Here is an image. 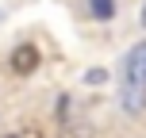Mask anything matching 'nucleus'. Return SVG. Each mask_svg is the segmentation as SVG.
Here are the masks:
<instances>
[{
    "label": "nucleus",
    "instance_id": "f257e3e1",
    "mask_svg": "<svg viewBox=\"0 0 146 138\" xmlns=\"http://www.w3.org/2000/svg\"><path fill=\"white\" fill-rule=\"evenodd\" d=\"M127 111H139L142 108V92H146V42L135 46L131 54H127Z\"/></svg>",
    "mask_w": 146,
    "mask_h": 138
},
{
    "label": "nucleus",
    "instance_id": "f03ea898",
    "mask_svg": "<svg viewBox=\"0 0 146 138\" xmlns=\"http://www.w3.org/2000/svg\"><path fill=\"white\" fill-rule=\"evenodd\" d=\"M38 61H42L38 46H35V42H19V46L12 50V58H8V65H12L15 77H31V73L38 69Z\"/></svg>",
    "mask_w": 146,
    "mask_h": 138
},
{
    "label": "nucleus",
    "instance_id": "7ed1b4c3",
    "mask_svg": "<svg viewBox=\"0 0 146 138\" xmlns=\"http://www.w3.org/2000/svg\"><path fill=\"white\" fill-rule=\"evenodd\" d=\"M58 138H92V127L85 119L66 115V104H62V119H58Z\"/></svg>",
    "mask_w": 146,
    "mask_h": 138
},
{
    "label": "nucleus",
    "instance_id": "20e7f679",
    "mask_svg": "<svg viewBox=\"0 0 146 138\" xmlns=\"http://www.w3.org/2000/svg\"><path fill=\"white\" fill-rule=\"evenodd\" d=\"M88 15H92V19H111V15H115V0H88Z\"/></svg>",
    "mask_w": 146,
    "mask_h": 138
},
{
    "label": "nucleus",
    "instance_id": "39448f33",
    "mask_svg": "<svg viewBox=\"0 0 146 138\" xmlns=\"http://www.w3.org/2000/svg\"><path fill=\"white\" fill-rule=\"evenodd\" d=\"M8 138H42V131L38 127H19V131H12Z\"/></svg>",
    "mask_w": 146,
    "mask_h": 138
},
{
    "label": "nucleus",
    "instance_id": "423d86ee",
    "mask_svg": "<svg viewBox=\"0 0 146 138\" xmlns=\"http://www.w3.org/2000/svg\"><path fill=\"white\" fill-rule=\"evenodd\" d=\"M104 77H108V73H104V69H88V77H85V81H88V85H100Z\"/></svg>",
    "mask_w": 146,
    "mask_h": 138
},
{
    "label": "nucleus",
    "instance_id": "0eeeda50",
    "mask_svg": "<svg viewBox=\"0 0 146 138\" xmlns=\"http://www.w3.org/2000/svg\"><path fill=\"white\" fill-rule=\"evenodd\" d=\"M142 27H146V8H142Z\"/></svg>",
    "mask_w": 146,
    "mask_h": 138
}]
</instances>
